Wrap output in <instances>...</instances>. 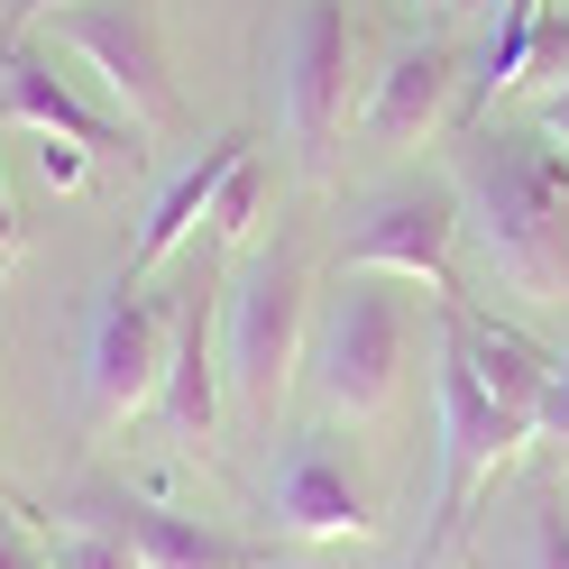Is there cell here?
I'll use <instances>...</instances> for the list:
<instances>
[{"label":"cell","instance_id":"obj_14","mask_svg":"<svg viewBox=\"0 0 569 569\" xmlns=\"http://www.w3.org/2000/svg\"><path fill=\"white\" fill-rule=\"evenodd\" d=\"M248 148H258V138H248V129H230V138H211V148L184 166V174H174V184L148 202V230H138V248H129V276L120 284H148L166 258H174V248H184L193 230H202V211H211V193H221V174L248 157Z\"/></svg>","mask_w":569,"mask_h":569},{"label":"cell","instance_id":"obj_5","mask_svg":"<svg viewBox=\"0 0 569 569\" xmlns=\"http://www.w3.org/2000/svg\"><path fill=\"white\" fill-rule=\"evenodd\" d=\"M56 47H74L101 83H111L120 120L138 138H157L184 120V92L166 74V19L157 0H83V10H56Z\"/></svg>","mask_w":569,"mask_h":569},{"label":"cell","instance_id":"obj_7","mask_svg":"<svg viewBox=\"0 0 569 569\" xmlns=\"http://www.w3.org/2000/svg\"><path fill=\"white\" fill-rule=\"evenodd\" d=\"M166 349H174V312L148 303L138 284H111L92 303V331H83V413H92V432H120V422H138L157 405Z\"/></svg>","mask_w":569,"mask_h":569},{"label":"cell","instance_id":"obj_1","mask_svg":"<svg viewBox=\"0 0 569 569\" xmlns=\"http://www.w3.org/2000/svg\"><path fill=\"white\" fill-rule=\"evenodd\" d=\"M459 211L487 248L496 284L523 303H569V148L542 120L459 129Z\"/></svg>","mask_w":569,"mask_h":569},{"label":"cell","instance_id":"obj_26","mask_svg":"<svg viewBox=\"0 0 569 569\" xmlns=\"http://www.w3.org/2000/svg\"><path fill=\"white\" fill-rule=\"evenodd\" d=\"M422 10H432V19H450V0H422Z\"/></svg>","mask_w":569,"mask_h":569},{"label":"cell","instance_id":"obj_24","mask_svg":"<svg viewBox=\"0 0 569 569\" xmlns=\"http://www.w3.org/2000/svg\"><path fill=\"white\" fill-rule=\"evenodd\" d=\"M469 10H487V0H450V19H469Z\"/></svg>","mask_w":569,"mask_h":569},{"label":"cell","instance_id":"obj_13","mask_svg":"<svg viewBox=\"0 0 569 569\" xmlns=\"http://www.w3.org/2000/svg\"><path fill=\"white\" fill-rule=\"evenodd\" d=\"M157 405H166V432L184 450H202L211 422H221V322H211V276H193L184 303H174V349H166Z\"/></svg>","mask_w":569,"mask_h":569},{"label":"cell","instance_id":"obj_8","mask_svg":"<svg viewBox=\"0 0 569 569\" xmlns=\"http://www.w3.org/2000/svg\"><path fill=\"white\" fill-rule=\"evenodd\" d=\"M459 230H469V211H459V184H441V174H422V184H396L359 239H349V276H413L432 284V295L450 303L459 295Z\"/></svg>","mask_w":569,"mask_h":569},{"label":"cell","instance_id":"obj_6","mask_svg":"<svg viewBox=\"0 0 569 569\" xmlns=\"http://www.w3.org/2000/svg\"><path fill=\"white\" fill-rule=\"evenodd\" d=\"M349 56H359V28H349V0H295L276 47V101H284V138L295 157L322 174L340 129H349Z\"/></svg>","mask_w":569,"mask_h":569},{"label":"cell","instance_id":"obj_23","mask_svg":"<svg viewBox=\"0 0 569 569\" xmlns=\"http://www.w3.org/2000/svg\"><path fill=\"white\" fill-rule=\"evenodd\" d=\"M56 10H83V0H19V28L28 19H56Z\"/></svg>","mask_w":569,"mask_h":569},{"label":"cell","instance_id":"obj_17","mask_svg":"<svg viewBox=\"0 0 569 569\" xmlns=\"http://www.w3.org/2000/svg\"><path fill=\"white\" fill-rule=\"evenodd\" d=\"M523 569H569V515H560V487H532V506H523Z\"/></svg>","mask_w":569,"mask_h":569},{"label":"cell","instance_id":"obj_15","mask_svg":"<svg viewBox=\"0 0 569 569\" xmlns=\"http://www.w3.org/2000/svg\"><path fill=\"white\" fill-rule=\"evenodd\" d=\"M258 211H267V166H258V157H239V166L221 174V193H211V211H202L211 248H239L248 230H258Z\"/></svg>","mask_w":569,"mask_h":569},{"label":"cell","instance_id":"obj_16","mask_svg":"<svg viewBox=\"0 0 569 569\" xmlns=\"http://www.w3.org/2000/svg\"><path fill=\"white\" fill-rule=\"evenodd\" d=\"M47 569H138L111 532H92V523H74V515H56L47 523Z\"/></svg>","mask_w":569,"mask_h":569},{"label":"cell","instance_id":"obj_4","mask_svg":"<svg viewBox=\"0 0 569 569\" xmlns=\"http://www.w3.org/2000/svg\"><path fill=\"white\" fill-rule=\"evenodd\" d=\"M303 340H312V267L295 239H276L267 258H248L230 303H221V368L239 386V405L276 422L284 396H295V368H303Z\"/></svg>","mask_w":569,"mask_h":569},{"label":"cell","instance_id":"obj_25","mask_svg":"<svg viewBox=\"0 0 569 569\" xmlns=\"http://www.w3.org/2000/svg\"><path fill=\"white\" fill-rule=\"evenodd\" d=\"M551 396H569V349H560V386H551Z\"/></svg>","mask_w":569,"mask_h":569},{"label":"cell","instance_id":"obj_12","mask_svg":"<svg viewBox=\"0 0 569 569\" xmlns=\"http://www.w3.org/2000/svg\"><path fill=\"white\" fill-rule=\"evenodd\" d=\"M0 129H28V138H74L92 157H138V129L129 120H101L92 101L56 74L38 47H0Z\"/></svg>","mask_w":569,"mask_h":569},{"label":"cell","instance_id":"obj_21","mask_svg":"<svg viewBox=\"0 0 569 569\" xmlns=\"http://www.w3.org/2000/svg\"><path fill=\"white\" fill-rule=\"evenodd\" d=\"M532 120H542V129L560 138V148H569V83H551V92H542V111H532Z\"/></svg>","mask_w":569,"mask_h":569},{"label":"cell","instance_id":"obj_22","mask_svg":"<svg viewBox=\"0 0 569 569\" xmlns=\"http://www.w3.org/2000/svg\"><path fill=\"white\" fill-rule=\"evenodd\" d=\"M19 258V202H10V184H0V267Z\"/></svg>","mask_w":569,"mask_h":569},{"label":"cell","instance_id":"obj_10","mask_svg":"<svg viewBox=\"0 0 569 569\" xmlns=\"http://www.w3.org/2000/svg\"><path fill=\"white\" fill-rule=\"evenodd\" d=\"M267 506H276V532H295V542H368V532H377V506H368L359 469H349L322 432L284 441Z\"/></svg>","mask_w":569,"mask_h":569},{"label":"cell","instance_id":"obj_3","mask_svg":"<svg viewBox=\"0 0 569 569\" xmlns=\"http://www.w3.org/2000/svg\"><path fill=\"white\" fill-rule=\"evenodd\" d=\"M405 349H413V303L396 295V276L340 267V295L312 312V340H303L322 413L331 422H386L405 396Z\"/></svg>","mask_w":569,"mask_h":569},{"label":"cell","instance_id":"obj_19","mask_svg":"<svg viewBox=\"0 0 569 569\" xmlns=\"http://www.w3.org/2000/svg\"><path fill=\"white\" fill-rule=\"evenodd\" d=\"M532 441H551V459L569 469V396H551V405H542V432H532Z\"/></svg>","mask_w":569,"mask_h":569},{"label":"cell","instance_id":"obj_9","mask_svg":"<svg viewBox=\"0 0 569 569\" xmlns=\"http://www.w3.org/2000/svg\"><path fill=\"white\" fill-rule=\"evenodd\" d=\"M64 515L92 523V532H111L138 569H267L276 560L267 542H230V532H211V523L174 515V506H148V496H120V487H92Z\"/></svg>","mask_w":569,"mask_h":569},{"label":"cell","instance_id":"obj_11","mask_svg":"<svg viewBox=\"0 0 569 569\" xmlns=\"http://www.w3.org/2000/svg\"><path fill=\"white\" fill-rule=\"evenodd\" d=\"M450 111H459V56H450V38H405L396 56H386V74L368 83L359 129H368V148H422L432 129H450Z\"/></svg>","mask_w":569,"mask_h":569},{"label":"cell","instance_id":"obj_18","mask_svg":"<svg viewBox=\"0 0 569 569\" xmlns=\"http://www.w3.org/2000/svg\"><path fill=\"white\" fill-rule=\"evenodd\" d=\"M92 166H101V157L74 148V138H38V184H47V193H83Z\"/></svg>","mask_w":569,"mask_h":569},{"label":"cell","instance_id":"obj_2","mask_svg":"<svg viewBox=\"0 0 569 569\" xmlns=\"http://www.w3.org/2000/svg\"><path fill=\"white\" fill-rule=\"evenodd\" d=\"M432 413H441V450H432V532H422V551L413 569H441L450 542L469 532V506H478V487L496 478V459H515L542 422L515 413V405H496L487 396V377L469 359V340H459V322L441 312V340H432Z\"/></svg>","mask_w":569,"mask_h":569},{"label":"cell","instance_id":"obj_20","mask_svg":"<svg viewBox=\"0 0 569 569\" xmlns=\"http://www.w3.org/2000/svg\"><path fill=\"white\" fill-rule=\"evenodd\" d=\"M0 569H47V551H28V532L0 515Z\"/></svg>","mask_w":569,"mask_h":569}]
</instances>
